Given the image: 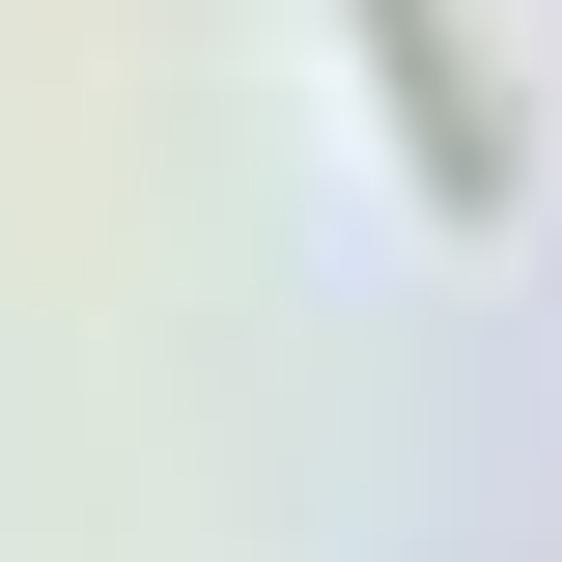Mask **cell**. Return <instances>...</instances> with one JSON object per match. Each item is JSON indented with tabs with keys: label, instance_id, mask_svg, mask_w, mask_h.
I'll use <instances>...</instances> for the list:
<instances>
[{
	"label": "cell",
	"instance_id": "cell-1",
	"mask_svg": "<svg viewBox=\"0 0 562 562\" xmlns=\"http://www.w3.org/2000/svg\"><path fill=\"white\" fill-rule=\"evenodd\" d=\"M366 29H394V85H422V169H450V198H479L506 140H479V85H450V0H366Z\"/></svg>",
	"mask_w": 562,
	"mask_h": 562
}]
</instances>
